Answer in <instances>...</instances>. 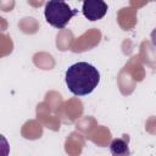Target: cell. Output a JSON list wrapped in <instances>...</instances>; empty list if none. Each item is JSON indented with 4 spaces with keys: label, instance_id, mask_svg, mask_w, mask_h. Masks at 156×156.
<instances>
[{
    "label": "cell",
    "instance_id": "cell-1",
    "mask_svg": "<svg viewBox=\"0 0 156 156\" xmlns=\"http://www.w3.org/2000/svg\"><path fill=\"white\" fill-rule=\"evenodd\" d=\"M66 84L69 91L77 96L90 94L100 82V72L88 62H77L66 71Z\"/></svg>",
    "mask_w": 156,
    "mask_h": 156
},
{
    "label": "cell",
    "instance_id": "cell-2",
    "mask_svg": "<svg viewBox=\"0 0 156 156\" xmlns=\"http://www.w3.org/2000/svg\"><path fill=\"white\" fill-rule=\"evenodd\" d=\"M77 12L78 10L71 9L68 4H66L65 1H58V0L48 1L44 9L46 22L57 29L65 28Z\"/></svg>",
    "mask_w": 156,
    "mask_h": 156
},
{
    "label": "cell",
    "instance_id": "cell-3",
    "mask_svg": "<svg viewBox=\"0 0 156 156\" xmlns=\"http://www.w3.org/2000/svg\"><path fill=\"white\" fill-rule=\"evenodd\" d=\"M82 12L89 21L101 20L107 12V5L104 0H84Z\"/></svg>",
    "mask_w": 156,
    "mask_h": 156
},
{
    "label": "cell",
    "instance_id": "cell-4",
    "mask_svg": "<svg viewBox=\"0 0 156 156\" xmlns=\"http://www.w3.org/2000/svg\"><path fill=\"white\" fill-rule=\"evenodd\" d=\"M110 151L115 156H127V155H129L130 151H129L128 139H123V138L113 139L110 144Z\"/></svg>",
    "mask_w": 156,
    "mask_h": 156
},
{
    "label": "cell",
    "instance_id": "cell-5",
    "mask_svg": "<svg viewBox=\"0 0 156 156\" xmlns=\"http://www.w3.org/2000/svg\"><path fill=\"white\" fill-rule=\"evenodd\" d=\"M151 44L156 49V28H154V30L151 32Z\"/></svg>",
    "mask_w": 156,
    "mask_h": 156
},
{
    "label": "cell",
    "instance_id": "cell-6",
    "mask_svg": "<svg viewBox=\"0 0 156 156\" xmlns=\"http://www.w3.org/2000/svg\"><path fill=\"white\" fill-rule=\"evenodd\" d=\"M58 1H65V0H58Z\"/></svg>",
    "mask_w": 156,
    "mask_h": 156
}]
</instances>
